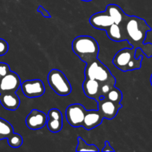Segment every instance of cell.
I'll list each match as a JSON object with an SVG mask.
<instances>
[{
	"label": "cell",
	"instance_id": "cell-1",
	"mask_svg": "<svg viewBox=\"0 0 152 152\" xmlns=\"http://www.w3.org/2000/svg\"><path fill=\"white\" fill-rule=\"evenodd\" d=\"M125 40L134 48L142 49L144 41L148 31H151V27L146 23L145 20L136 16L127 15L122 25Z\"/></svg>",
	"mask_w": 152,
	"mask_h": 152
},
{
	"label": "cell",
	"instance_id": "cell-2",
	"mask_svg": "<svg viewBox=\"0 0 152 152\" xmlns=\"http://www.w3.org/2000/svg\"><path fill=\"white\" fill-rule=\"evenodd\" d=\"M72 48L79 59L86 64L98 59L99 45L96 40L92 37H77L72 41Z\"/></svg>",
	"mask_w": 152,
	"mask_h": 152
},
{
	"label": "cell",
	"instance_id": "cell-3",
	"mask_svg": "<svg viewBox=\"0 0 152 152\" xmlns=\"http://www.w3.org/2000/svg\"><path fill=\"white\" fill-rule=\"evenodd\" d=\"M135 52L136 49L132 47L122 49L113 57V65L124 72L140 69L143 56L140 55L138 58H136Z\"/></svg>",
	"mask_w": 152,
	"mask_h": 152
},
{
	"label": "cell",
	"instance_id": "cell-4",
	"mask_svg": "<svg viewBox=\"0 0 152 152\" xmlns=\"http://www.w3.org/2000/svg\"><path fill=\"white\" fill-rule=\"evenodd\" d=\"M85 78L95 80L101 84L110 83L116 85V78L106 65L98 59L86 63L84 70Z\"/></svg>",
	"mask_w": 152,
	"mask_h": 152
},
{
	"label": "cell",
	"instance_id": "cell-5",
	"mask_svg": "<svg viewBox=\"0 0 152 152\" xmlns=\"http://www.w3.org/2000/svg\"><path fill=\"white\" fill-rule=\"evenodd\" d=\"M48 83L58 95L68 96L72 92V86L65 74L58 69H52L48 74Z\"/></svg>",
	"mask_w": 152,
	"mask_h": 152
},
{
	"label": "cell",
	"instance_id": "cell-6",
	"mask_svg": "<svg viewBox=\"0 0 152 152\" xmlns=\"http://www.w3.org/2000/svg\"><path fill=\"white\" fill-rule=\"evenodd\" d=\"M86 110L79 103L72 104L66 109V117L69 124L75 128L80 127L83 125Z\"/></svg>",
	"mask_w": 152,
	"mask_h": 152
},
{
	"label": "cell",
	"instance_id": "cell-7",
	"mask_svg": "<svg viewBox=\"0 0 152 152\" xmlns=\"http://www.w3.org/2000/svg\"><path fill=\"white\" fill-rule=\"evenodd\" d=\"M24 95L28 98H36L43 96L45 93V86L40 80H25L21 84Z\"/></svg>",
	"mask_w": 152,
	"mask_h": 152
},
{
	"label": "cell",
	"instance_id": "cell-8",
	"mask_svg": "<svg viewBox=\"0 0 152 152\" xmlns=\"http://www.w3.org/2000/svg\"><path fill=\"white\" fill-rule=\"evenodd\" d=\"M21 84L19 75L13 71H9L0 80V94L16 92L21 87Z\"/></svg>",
	"mask_w": 152,
	"mask_h": 152
},
{
	"label": "cell",
	"instance_id": "cell-9",
	"mask_svg": "<svg viewBox=\"0 0 152 152\" xmlns=\"http://www.w3.org/2000/svg\"><path fill=\"white\" fill-rule=\"evenodd\" d=\"M98 110L104 119L112 120L116 116L119 109L122 108L120 103H116L101 96L98 101Z\"/></svg>",
	"mask_w": 152,
	"mask_h": 152
},
{
	"label": "cell",
	"instance_id": "cell-10",
	"mask_svg": "<svg viewBox=\"0 0 152 152\" xmlns=\"http://www.w3.org/2000/svg\"><path fill=\"white\" fill-rule=\"evenodd\" d=\"M47 123V116L44 112L37 109L31 110L25 119L26 126L31 130H39Z\"/></svg>",
	"mask_w": 152,
	"mask_h": 152
},
{
	"label": "cell",
	"instance_id": "cell-11",
	"mask_svg": "<svg viewBox=\"0 0 152 152\" xmlns=\"http://www.w3.org/2000/svg\"><path fill=\"white\" fill-rule=\"evenodd\" d=\"M48 129L52 133H58L63 128V114L58 108H52L47 114Z\"/></svg>",
	"mask_w": 152,
	"mask_h": 152
},
{
	"label": "cell",
	"instance_id": "cell-12",
	"mask_svg": "<svg viewBox=\"0 0 152 152\" xmlns=\"http://www.w3.org/2000/svg\"><path fill=\"white\" fill-rule=\"evenodd\" d=\"M89 23L95 29L103 30L106 31V30L110 25H113V22L108 13L106 12V10H104L92 15L89 18Z\"/></svg>",
	"mask_w": 152,
	"mask_h": 152
},
{
	"label": "cell",
	"instance_id": "cell-13",
	"mask_svg": "<svg viewBox=\"0 0 152 152\" xmlns=\"http://www.w3.org/2000/svg\"><path fill=\"white\" fill-rule=\"evenodd\" d=\"M101 83L95 80L85 78L83 83V91L85 95L90 99H95L98 102L101 97L100 94Z\"/></svg>",
	"mask_w": 152,
	"mask_h": 152
},
{
	"label": "cell",
	"instance_id": "cell-14",
	"mask_svg": "<svg viewBox=\"0 0 152 152\" xmlns=\"http://www.w3.org/2000/svg\"><path fill=\"white\" fill-rule=\"evenodd\" d=\"M103 120L104 117L98 110L86 111L82 127L84 128L86 130H92L94 128L101 125Z\"/></svg>",
	"mask_w": 152,
	"mask_h": 152
},
{
	"label": "cell",
	"instance_id": "cell-15",
	"mask_svg": "<svg viewBox=\"0 0 152 152\" xmlns=\"http://www.w3.org/2000/svg\"><path fill=\"white\" fill-rule=\"evenodd\" d=\"M0 103L5 109L16 111L20 105V99L16 92L0 94Z\"/></svg>",
	"mask_w": 152,
	"mask_h": 152
},
{
	"label": "cell",
	"instance_id": "cell-16",
	"mask_svg": "<svg viewBox=\"0 0 152 152\" xmlns=\"http://www.w3.org/2000/svg\"><path fill=\"white\" fill-rule=\"evenodd\" d=\"M106 12L108 13L113 23L122 25L126 18L127 14L122 10L119 6L116 4H108L106 7Z\"/></svg>",
	"mask_w": 152,
	"mask_h": 152
},
{
	"label": "cell",
	"instance_id": "cell-17",
	"mask_svg": "<svg viewBox=\"0 0 152 152\" xmlns=\"http://www.w3.org/2000/svg\"><path fill=\"white\" fill-rule=\"evenodd\" d=\"M106 32H107V37L113 41L122 42L125 40V37L122 25L113 23L106 30Z\"/></svg>",
	"mask_w": 152,
	"mask_h": 152
},
{
	"label": "cell",
	"instance_id": "cell-18",
	"mask_svg": "<svg viewBox=\"0 0 152 152\" xmlns=\"http://www.w3.org/2000/svg\"><path fill=\"white\" fill-rule=\"evenodd\" d=\"M13 128L9 122L0 117V140L8 139L13 134Z\"/></svg>",
	"mask_w": 152,
	"mask_h": 152
},
{
	"label": "cell",
	"instance_id": "cell-19",
	"mask_svg": "<svg viewBox=\"0 0 152 152\" xmlns=\"http://www.w3.org/2000/svg\"><path fill=\"white\" fill-rule=\"evenodd\" d=\"M76 151H99V149L95 145H89L80 137H77V146Z\"/></svg>",
	"mask_w": 152,
	"mask_h": 152
},
{
	"label": "cell",
	"instance_id": "cell-20",
	"mask_svg": "<svg viewBox=\"0 0 152 152\" xmlns=\"http://www.w3.org/2000/svg\"><path fill=\"white\" fill-rule=\"evenodd\" d=\"M104 98L113 102H116V103H120L122 99V93L118 88L114 86L107 94V95L104 96Z\"/></svg>",
	"mask_w": 152,
	"mask_h": 152
},
{
	"label": "cell",
	"instance_id": "cell-21",
	"mask_svg": "<svg viewBox=\"0 0 152 152\" xmlns=\"http://www.w3.org/2000/svg\"><path fill=\"white\" fill-rule=\"evenodd\" d=\"M7 142L11 148H19L23 143V139L22 136L19 134L13 133L10 137L7 139Z\"/></svg>",
	"mask_w": 152,
	"mask_h": 152
},
{
	"label": "cell",
	"instance_id": "cell-22",
	"mask_svg": "<svg viewBox=\"0 0 152 152\" xmlns=\"http://www.w3.org/2000/svg\"><path fill=\"white\" fill-rule=\"evenodd\" d=\"M114 86L115 85L110 84V83H103V84H101V88H100V94H101V96L104 97L107 95V94Z\"/></svg>",
	"mask_w": 152,
	"mask_h": 152
},
{
	"label": "cell",
	"instance_id": "cell-23",
	"mask_svg": "<svg viewBox=\"0 0 152 152\" xmlns=\"http://www.w3.org/2000/svg\"><path fill=\"white\" fill-rule=\"evenodd\" d=\"M9 49L8 44L3 39H0V56H4L7 53Z\"/></svg>",
	"mask_w": 152,
	"mask_h": 152
},
{
	"label": "cell",
	"instance_id": "cell-24",
	"mask_svg": "<svg viewBox=\"0 0 152 152\" xmlns=\"http://www.w3.org/2000/svg\"><path fill=\"white\" fill-rule=\"evenodd\" d=\"M9 71H10L9 65L4 62H0V80L4 76H5Z\"/></svg>",
	"mask_w": 152,
	"mask_h": 152
},
{
	"label": "cell",
	"instance_id": "cell-25",
	"mask_svg": "<svg viewBox=\"0 0 152 152\" xmlns=\"http://www.w3.org/2000/svg\"><path fill=\"white\" fill-rule=\"evenodd\" d=\"M37 12H40V13H41V14L43 15V17H45V18L52 17V16H51L50 13H49V11H48L47 10H46V9H45L44 7L41 5L39 6L38 8H37Z\"/></svg>",
	"mask_w": 152,
	"mask_h": 152
},
{
	"label": "cell",
	"instance_id": "cell-26",
	"mask_svg": "<svg viewBox=\"0 0 152 152\" xmlns=\"http://www.w3.org/2000/svg\"><path fill=\"white\" fill-rule=\"evenodd\" d=\"M103 152H107V151H113L114 152L115 150L113 149V147L110 145V142H109V141L106 140L104 141V148H103V149L101 150Z\"/></svg>",
	"mask_w": 152,
	"mask_h": 152
},
{
	"label": "cell",
	"instance_id": "cell-27",
	"mask_svg": "<svg viewBox=\"0 0 152 152\" xmlns=\"http://www.w3.org/2000/svg\"><path fill=\"white\" fill-rule=\"evenodd\" d=\"M151 48H152V45H151ZM142 52L145 55L147 54L148 52H149V53H148V56H147L148 57H150L151 56H152V49H151V50H150V49H148V48H145L144 50H143Z\"/></svg>",
	"mask_w": 152,
	"mask_h": 152
},
{
	"label": "cell",
	"instance_id": "cell-28",
	"mask_svg": "<svg viewBox=\"0 0 152 152\" xmlns=\"http://www.w3.org/2000/svg\"><path fill=\"white\" fill-rule=\"evenodd\" d=\"M151 86H152V74H151Z\"/></svg>",
	"mask_w": 152,
	"mask_h": 152
},
{
	"label": "cell",
	"instance_id": "cell-29",
	"mask_svg": "<svg viewBox=\"0 0 152 152\" xmlns=\"http://www.w3.org/2000/svg\"><path fill=\"white\" fill-rule=\"evenodd\" d=\"M81 1H92V0H81Z\"/></svg>",
	"mask_w": 152,
	"mask_h": 152
}]
</instances>
